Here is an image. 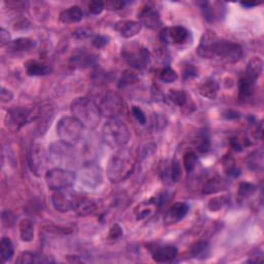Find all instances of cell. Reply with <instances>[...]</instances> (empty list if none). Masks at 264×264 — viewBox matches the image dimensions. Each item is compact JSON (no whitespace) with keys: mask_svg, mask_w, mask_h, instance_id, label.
<instances>
[{"mask_svg":"<svg viewBox=\"0 0 264 264\" xmlns=\"http://www.w3.org/2000/svg\"><path fill=\"white\" fill-rule=\"evenodd\" d=\"M243 8H255V7H257V6H259V4H250V3H248V4H245V3H241L240 4Z\"/></svg>","mask_w":264,"mask_h":264,"instance_id":"cell-55","label":"cell"},{"mask_svg":"<svg viewBox=\"0 0 264 264\" xmlns=\"http://www.w3.org/2000/svg\"><path fill=\"white\" fill-rule=\"evenodd\" d=\"M189 205L186 202H175L168 209L164 216V223L166 225L177 224L183 220L189 212Z\"/></svg>","mask_w":264,"mask_h":264,"instance_id":"cell-19","label":"cell"},{"mask_svg":"<svg viewBox=\"0 0 264 264\" xmlns=\"http://www.w3.org/2000/svg\"><path fill=\"white\" fill-rule=\"evenodd\" d=\"M46 182L52 191L66 190L76 182V173L68 169L53 168L46 172Z\"/></svg>","mask_w":264,"mask_h":264,"instance_id":"cell-7","label":"cell"},{"mask_svg":"<svg viewBox=\"0 0 264 264\" xmlns=\"http://www.w3.org/2000/svg\"><path fill=\"white\" fill-rule=\"evenodd\" d=\"M97 209V203L94 199L86 196H76L73 210L79 217H87L94 214Z\"/></svg>","mask_w":264,"mask_h":264,"instance_id":"cell-18","label":"cell"},{"mask_svg":"<svg viewBox=\"0 0 264 264\" xmlns=\"http://www.w3.org/2000/svg\"><path fill=\"white\" fill-rule=\"evenodd\" d=\"M263 72V61L259 57H253L247 67V75L250 79H252L254 82H256Z\"/></svg>","mask_w":264,"mask_h":264,"instance_id":"cell-29","label":"cell"},{"mask_svg":"<svg viewBox=\"0 0 264 264\" xmlns=\"http://www.w3.org/2000/svg\"><path fill=\"white\" fill-rule=\"evenodd\" d=\"M139 23L150 29H158L162 25L160 14L153 6L146 5L137 13Z\"/></svg>","mask_w":264,"mask_h":264,"instance_id":"cell-13","label":"cell"},{"mask_svg":"<svg viewBox=\"0 0 264 264\" xmlns=\"http://www.w3.org/2000/svg\"><path fill=\"white\" fill-rule=\"evenodd\" d=\"M83 19V11L78 6H73L64 10L59 15V21L63 24L79 23Z\"/></svg>","mask_w":264,"mask_h":264,"instance_id":"cell-23","label":"cell"},{"mask_svg":"<svg viewBox=\"0 0 264 264\" xmlns=\"http://www.w3.org/2000/svg\"><path fill=\"white\" fill-rule=\"evenodd\" d=\"M20 237L23 241L29 242L32 241L34 238V224L29 219H24L20 222L19 225Z\"/></svg>","mask_w":264,"mask_h":264,"instance_id":"cell-30","label":"cell"},{"mask_svg":"<svg viewBox=\"0 0 264 264\" xmlns=\"http://www.w3.org/2000/svg\"><path fill=\"white\" fill-rule=\"evenodd\" d=\"M33 119L32 111L26 108L17 107L8 111L6 124L12 131H18Z\"/></svg>","mask_w":264,"mask_h":264,"instance_id":"cell-10","label":"cell"},{"mask_svg":"<svg viewBox=\"0 0 264 264\" xmlns=\"http://www.w3.org/2000/svg\"><path fill=\"white\" fill-rule=\"evenodd\" d=\"M48 259H43L42 256H38L30 252H23L19 258L17 259V263H39V262H48Z\"/></svg>","mask_w":264,"mask_h":264,"instance_id":"cell-36","label":"cell"},{"mask_svg":"<svg viewBox=\"0 0 264 264\" xmlns=\"http://www.w3.org/2000/svg\"><path fill=\"white\" fill-rule=\"evenodd\" d=\"M199 6L205 20L208 22H215L219 18H222V9H214L213 5L209 3H200Z\"/></svg>","mask_w":264,"mask_h":264,"instance_id":"cell-31","label":"cell"},{"mask_svg":"<svg viewBox=\"0 0 264 264\" xmlns=\"http://www.w3.org/2000/svg\"><path fill=\"white\" fill-rule=\"evenodd\" d=\"M0 41H2V47L9 46L11 44V35L5 28L0 29Z\"/></svg>","mask_w":264,"mask_h":264,"instance_id":"cell-51","label":"cell"},{"mask_svg":"<svg viewBox=\"0 0 264 264\" xmlns=\"http://www.w3.org/2000/svg\"><path fill=\"white\" fill-rule=\"evenodd\" d=\"M230 145H231V148L236 151V152H239L241 151V145L239 143V140L236 138V137H233L231 140H230Z\"/></svg>","mask_w":264,"mask_h":264,"instance_id":"cell-54","label":"cell"},{"mask_svg":"<svg viewBox=\"0 0 264 264\" xmlns=\"http://www.w3.org/2000/svg\"><path fill=\"white\" fill-rule=\"evenodd\" d=\"M35 46H37L35 41L27 38H20L15 41H12L11 44L8 46V49L14 53H21V52L29 51L33 49Z\"/></svg>","mask_w":264,"mask_h":264,"instance_id":"cell-28","label":"cell"},{"mask_svg":"<svg viewBox=\"0 0 264 264\" xmlns=\"http://www.w3.org/2000/svg\"><path fill=\"white\" fill-rule=\"evenodd\" d=\"M131 112H132V115L133 117L135 118V120L139 123L140 125H145L147 123V117L144 113V111L140 109L139 107H137V105H133V107L131 108Z\"/></svg>","mask_w":264,"mask_h":264,"instance_id":"cell-44","label":"cell"},{"mask_svg":"<svg viewBox=\"0 0 264 264\" xmlns=\"http://www.w3.org/2000/svg\"><path fill=\"white\" fill-rule=\"evenodd\" d=\"M223 168H224V171L226 172L227 175H229V177H233V178L238 177L239 172H240V170L236 166L235 160L230 155H226L223 158Z\"/></svg>","mask_w":264,"mask_h":264,"instance_id":"cell-32","label":"cell"},{"mask_svg":"<svg viewBox=\"0 0 264 264\" xmlns=\"http://www.w3.org/2000/svg\"><path fill=\"white\" fill-rule=\"evenodd\" d=\"M262 161H263V154H262L261 150L251 154L249 157V159H248L249 166L254 170H257V169L262 167V163H263Z\"/></svg>","mask_w":264,"mask_h":264,"instance_id":"cell-40","label":"cell"},{"mask_svg":"<svg viewBox=\"0 0 264 264\" xmlns=\"http://www.w3.org/2000/svg\"><path fill=\"white\" fill-rule=\"evenodd\" d=\"M191 32L183 26H172L163 28L160 31V41L165 45L183 46L189 43Z\"/></svg>","mask_w":264,"mask_h":264,"instance_id":"cell-9","label":"cell"},{"mask_svg":"<svg viewBox=\"0 0 264 264\" xmlns=\"http://www.w3.org/2000/svg\"><path fill=\"white\" fill-rule=\"evenodd\" d=\"M227 187H228V183L224 179L219 177V175H216V177L210 178L204 184V186L202 188V193L205 195L214 194V193L225 190Z\"/></svg>","mask_w":264,"mask_h":264,"instance_id":"cell-26","label":"cell"},{"mask_svg":"<svg viewBox=\"0 0 264 264\" xmlns=\"http://www.w3.org/2000/svg\"><path fill=\"white\" fill-rule=\"evenodd\" d=\"M242 57V48L236 43L221 40L217 58L226 63H235Z\"/></svg>","mask_w":264,"mask_h":264,"instance_id":"cell-12","label":"cell"},{"mask_svg":"<svg viewBox=\"0 0 264 264\" xmlns=\"http://www.w3.org/2000/svg\"><path fill=\"white\" fill-rule=\"evenodd\" d=\"M221 39L213 30H206L201 37L199 46L197 47V54L204 59L217 58Z\"/></svg>","mask_w":264,"mask_h":264,"instance_id":"cell-8","label":"cell"},{"mask_svg":"<svg viewBox=\"0 0 264 264\" xmlns=\"http://www.w3.org/2000/svg\"><path fill=\"white\" fill-rule=\"evenodd\" d=\"M99 110L101 115L105 118L119 119L127 114V105L119 93L109 91L102 96Z\"/></svg>","mask_w":264,"mask_h":264,"instance_id":"cell-6","label":"cell"},{"mask_svg":"<svg viewBox=\"0 0 264 264\" xmlns=\"http://www.w3.org/2000/svg\"><path fill=\"white\" fill-rule=\"evenodd\" d=\"M255 191H256L255 185L251 183H247V182H242L238 187V193H237L238 201H243L248 197L252 196L255 193Z\"/></svg>","mask_w":264,"mask_h":264,"instance_id":"cell-34","label":"cell"},{"mask_svg":"<svg viewBox=\"0 0 264 264\" xmlns=\"http://www.w3.org/2000/svg\"><path fill=\"white\" fill-rule=\"evenodd\" d=\"M108 7L109 10L111 11H120L124 9L128 3L127 2H108L107 4H104Z\"/></svg>","mask_w":264,"mask_h":264,"instance_id":"cell-48","label":"cell"},{"mask_svg":"<svg viewBox=\"0 0 264 264\" xmlns=\"http://www.w3.org/2000/svg\"><path fill=\"white\" fill-rule=\"evenodd\" d=\"M14 97V94L11 90L7 89V88L3 87L2 88V92H0V98H2L3 103H9Z\"/></svg>","mask_w":264,"mask_h":264,"instance_id":"cell-50","label":"cell"},{"mask_svg":"<svg viewBox=\"0 0 264 264\" xmlns=\"http://www.w3.org/2000/svg\"><path fill=\"white\" fill-rule=\"evenodd\" d=\"M47 160V153L45 148L40 144L32 145L28 154V164L34 175L41 177L46 171Z\"/></svg>","mask_w":264,"mask_h":264,"instance_id":"cell-11","label":"cell"},{"mask_svg":"<svg viewBox=\"0 0 264 264\" xmlns=\"http://www.w3.org/2000/svg\"><path fill=\"white\" fill-rule=\"evenodd\" d=\"M227 203H228L227 197L224 196L215 197L208 201L207 208L208 210H210V212H219V210H221L225 205H227Z\"/></svg>","mask_w":264,"mask_h":264,"instance_id":"cell-38","label":"cell"},{"mask_svg":"<svg viewBox=\"0 0 264 264\" xmlns=\"http://www.w3.org/2000/svg\"><path fill=\"white\" fill-rule=\"evenodd\" d=\"M122 235V228L116 224L114 225L111 229H110V232H109V239L110 240H116L118 239L120 236Z\"/></svg>","mask_w":264,"mask_h":264,"instance_id":"cell-49","label":"cell"},{"mask_svg":"<svg viewBox=\"0 0 264 264\" xmlns=\"http://www.w3.org/2000/svg\"><path fill=\"white\" fill-rule=\"evenodd\" d=\"M0 253L4 262H9L12 260L15 250L12 240L9 237H3L2 243H0Z\"/></svg>","mask_w":264,"mask_h":264,"instance_id":"cell-33","label":"cell"},{"mask_svg":"<svg viewBox=\"0 0 264 264\" xmlns=\"http://www.w3.org/2000/svg\"><path fill=\"white\" fill-rule=\"evenodd\" d=\"M263 261V257H262V253L257 251V250H253L251 252V256L250 259L247 260V262L249 263H258V262H262Z\"/></svg>","mask_w":264,"mask_h":264,"instance_id":"cell-53","label":"cell"},{"mask_svg":"<svg viewBox=\"0 0 264 264\" xmlns=\"http://www.w3.org/2000/svg\"><path fill=\"white\" fill-rule=\"evenodd\" d=\"M209 147H210V143H209V138L207 134L205 133L200 134L197 139V144H196L197 151L200 153H206L209 150Z\"/></svg>","mask_w":264,"mask_h":264,"instance_id":"cell-43","label":"cell"},{"mask_svg":"<svg viewBox=\"0 0 264 264\" xmlns=\"http://www.w3.org/2000/svg\"><path fill=\"white\" fill-rule=\"evenodd\" d=\"M138 81V77L136 76V74H134L131 70H126V72L123 73L121 80H120V87H126L129 85L134 84L135 82Z\"/></svg>","mask_w":264,"mask_h":264,"instance_id":"cell-41","label":"cell"},{"mask_svg":"<svg viewBox=\"0 0 264 264\" xmlns=\"http://www.w3.org/2000/svg\"><path fill=\"white\" fill-rule=\"evenodd\" d=\"M92 35V30L89 28H86V27H81L78 28L77 30L74 31L73 37L77 40H86L88 38H90Z\"/></svg>","mask_w":264,"mask_h":264,"instance_id":"cell-45","label":"cell"},{"mask_svg":"<svg viewBox=\"0 0 264 264\" xmlns=\"http://www.w3.org/2000/svg\"><path fill=\"white\" fill-rule=\"evenodd\" d=\"M109 41H110V38L105 37V35H96V37L93 39L92 44L95 48L101 49L109 44Z\"/></svg>","mask_w":264,"mask_h":264,"instance_id":"cell-47","label":"cell"},{"mask_svg":"<svg viewBox=\"0 0 264 264\" xmlns=\"http://www.w3.org/2000/svg\"><path fill=\"white\" fill-rule=\"evenodd\" d=\"M82 180L88 187L98 186L102 181L100 169H98L95 165L86 167L82 173Z\"/></svg>","mask_w":264,"mask_h":264,"instance_id":"cell-25","label":"cell"},{"mask_svg":"<svg viewBox=\"0 0 264 264\" xmlns=\"http://www.w3.org/2000/svg\"><path fill=\"white\" fill-rule=\"evenodd\" d=\"M199 94L207 99L214 100L217 98L219 91H220V85L214 79H207L204 81L198 88Z\"/></svg>","mask_w":264,"mask_h":264,"instance_id":"cell-22","label":"cell"},{"mask_svg":"<svg viewBox=\"0 0 264 264\" xmlns=\"http://www.w3.org/2000/svg\"><path fill=\"white\" fill-rule=\"evenodd\" d=\"M197 160H198V157H197L195 152L189 151V152L185 153L184 158H183V165H184L185 170L188 173H190L194 170V168L196 167V164H197Z\"/></svg>","mask_w":264,"mask_h":264,"instance_id":"cell-35","label":"cell"},{"mask_svg":"<svg viewBox=\"0 0 264 264\" xmlns=\"http://www.w3.org/2000/svg\"><path fill=\"white\" fill-rule=\"evenodd\" d=\"M70 111L83 127L89 130L97 128L102 117L98 105L87 97L76 98L70 105Z\"/></svg>","mask_w":264,"mask_h":264,"instance_id":"cell-2","label":"cell"},{"mask_svg":"<svg viewBox=\"0 0 264 264\" xmlns=\"http://www.w3.org/2000/svg\"><path fill=\"white\" fill-rule=\"evenodd\" d=\"M207 250H208V243L206 241H197L192 245L191 254L193 255V257L200 258L201 256L205 255Z\"/></svg>","mask_w":264,"mask_h":264,"instance_id":"cell-39","label":"cell"},{"mask_svg":"<svg viewBox=\"0 0 264 264\" xmlns=\"http://www.w3.org/2000/svg\"><path fill=\"white\" fill-rule=\"evenodd\" d=\"M130 137L128 126L120 119H109L102 127L103 143L112 149L124 148L129 143Z\"/></svg>","mask_w":264,"mask_h":264,"instance_id":"cell-3","label":"cell"},{"mask_svg":"<svg viewBox=\"0 0 264 264\" xmlns=\"http://www.w3.org/2000/svg\"><path fill=\"white\" fill-rule=\"evenodd\" d=\"M135 159L129 149L121 148L111 157L108 163V178L113 184H119L126 181L134 170Z\"/></svg>","mask_w":264,"mask_h":264,"instance_id":"cell-1","label":"cell"},{"mask_svg":"<svg viewBox=\"0 0 264 264\" xmlns=\"http://www.w3.org/2000/svg\"><path fill=\"white\" fill-rule=\"evenodd\" d=\"M104 7H105V5L102 2H91L89 4V12H90V14L97 16L103 12Z\"/></svg>","mask_w":264,"mask_h":264,"instance_id":"cell-46","label":"cell"},{"mask_svg":"<svg viewBox=\"0 0 264 264\" xmlns=\"http://www.w3.org/2000/svg\"><path fill=\"white\" fill-rule=\"evenodd\" d=\"M182 177V167L181 163L174 159L172 160L170 166L165 167V169L162 172V179L165 180H170L172 183H178Z\"/></svg>","mask_w":264,"mask_h":264,"instance_id":"cell-27","label":"cell"},{"mask_svg":"<svg viewBox=\"0 0 264 264\" xmlns=\"http://www.w3.org/2000/svg\"><path fill=\"white\" fill-rule=\"evenodd\" d=\"M142 28L143 25L137 21H120L115 24V29L124 39H131L135 37L140 32Z\"/></svg>","mask_w":264,"mask_h":264,"instance_id":"cell-20","label":"cell"},{"mask_svg":"<svg viewBox=\"0 0 264 264\" xmlns=\"http://www.w3.org/2000/svg\"><path fill=\"white\" fill-rule=\"evenodd\" d=\"M150 251L153 260L157 263H169L178 256V249L170 244H154Z\"/></svg>","mask_w":264,"mask_h":264,"instance_id":"cell-15","label":"cell"},{"mask_svg":"<svg viewBox=\"0 0 264 264\" xmlns=\"http://www.w3.org/2000/svg\"><path fill=\"white\" fill-rule=\"evenodd\" d=\"M121 55L128 65L135 69H145L150 65L151 54L147 48L136 42L128 43L123 46Z\"/></svg>","mask_w":264,"mask_h":264,"instance_id":"cell-4","label":"cell"},{"mask_svg":"<svg viewBox=\"0 0 264 264\" xmlns=\"http://www.w3.org/2000/svg\"><path fill=\"white\" fill-rule=\"evenodd\" d=\"M24 67L26 69L27 75L30 77L47 76L52 72V68L49 64L38 60H28L24 64Z\"/></svg>","mask_w":264,"mask_h":264,"instance_id":"cell-21","label":"cell"},{"mask_svg":"<svg viewBox=\"0 0 264 264\" xmlns=\"http://www.w3.org/2000/svg\"><path fill=\"white\" fill-rule=\"evenodd\" d=\"M161 204L162 200L159 197H152L148 200L138 203L134 209L135 218L138 221H143L150 218Z\"/></svg>","mask_w":264,"mask_h":264,"instance_id":"cell-17","label":"cell"},{"mask_svg":"<svg viewBox=\"0 0 264 264\" xmlns=\"http://www.w3.org/2000/svg\"><path fill=\"white\" fill-rule=\"evenodd\" d=\"M15 215L10 212V210H6V212L3 214V221H4V224L5 225H8V226H12L15 222Z\"/></svg>","mask_w":264,"mask_h":264,"instance_id":"cell-52","label":"cell"},{"mask_svg":"<svg viewBox=\"0 0 264 264\" xmlns=\"http://www.w3.org/2000/svg\"><path fill=\"white\" fill-rule=\"evenodd\" d=\"M83 125L75 117H63L57 124V135L61 142L66 145L76 146L83 135Z\"/></svg>","mask_w":264,"mask_h":264,"instance_id":"cell-5","label":"cell"},{"mask_svg":"<svg viewBox=\"0 0 264 264\" xmlns=\"http://www.w3.org/2000/svg\"><path fill=\"white\" fill-rule=\"evenodd\" d=\"M238 100H248L254 93L255 82L248 76H243L238 81Z\"/></svg>","mask_w":264,"mask_h":264,"instance_id":"cell-24","label":"cell"},{"mask_svg":"<svg viewBox=\"0 0 264 264\" xmlns=\"http://www.w3.org/2000/svg\"><path fill=\"white\" fill-rule=\"evenodd\" d=\"M167 98L177 107L181 108L183 112L188 115L195 110L196 105L192 101L191 97L184 90L179 89H170L167 93Z\"/></svg>","mask_w":264,"mask_h":264,"instance_id":"cell-16","label":"cell"},{"mask_svg":"<svg viewBox=\"0 0 264 264\" xmlns=\"http://www.w3.org/2000/svg\"><path fill=\"white\" fill-rule=\"evenodd\" d=\"M183 79L185 81H189V80H193L198 77V70L196 69V67L194 65H192L190 63H186L183 67Z\"/></svg>","mask_w":264,"mask_h":264,"instance_id":"cell-42","label":"cell"},{"mask_svg":"<svg viewBox=\"0 0 264 264\" xmlns=\"http://www.w3.org/2000/svg\"><path fill=\"white\" fill-rule=\"evenodd\" d=\"M179 76L175 70L169 66H165L160 72V80L166 84H171L178 80Z\"/></svg>","mask_w":264,"mask_h":264,"instance_id":"cell-37","label":"cell"},{"mask_svg":"<svg viewBox=\"0 0 264 264\" xmlns=\"http://www.w3.org/2000/svg\"><path fill=\"white\" fill-rule=\"evenodd\" d=\"M52 203L56 210L60 213H67L69 210H73L74 201L76 195L66 190L54 191V194L52 195Z\"/></svg>","mask_w":264,"mask_h":264,"instance_id":"cell-14","label":"cell"}]
</instances>
